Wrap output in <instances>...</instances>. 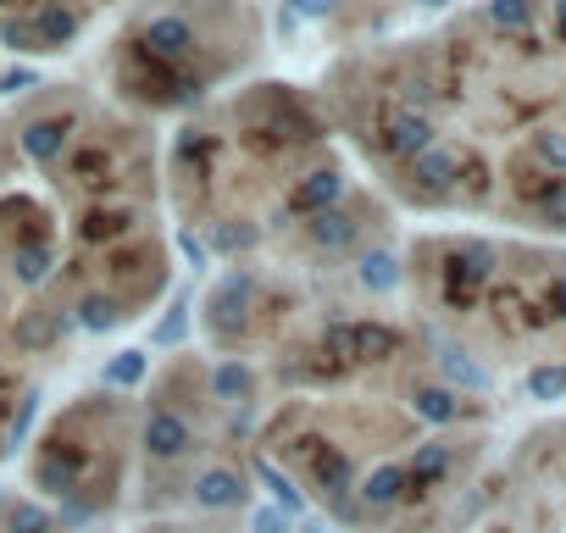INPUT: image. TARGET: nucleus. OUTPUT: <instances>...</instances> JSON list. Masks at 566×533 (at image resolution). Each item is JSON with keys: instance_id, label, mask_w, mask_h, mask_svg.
Segmentation results:
<instances>
[{"instance_id": "f257e3e1", "label": "nucleus", "mask_w": 566, "mask_h": 533, "mask_svg": "<svg viewBox=\"0 0 566 533\" xmlns=\"http://www.w3.org/2000/svg\"><path fill=\"white\" fill-rule=\"evenodd\" d=\"M250 295H255V284L244 279V273H228L217 290H211V323H244V312H250Z\"/></svg>"}, {"instance_id": "f03ea898", "label": "nucleus", "mask_w": 566, "mask_h": 533, "mask_svg": "<svg viewBox=\"0 0 566 533\" xmlns=\"http://www.w3.org/2000/svg\"><path fill=\"white\" fill-rule=\"evenodd\" d=\"M145 445H150V456H178V450H189V428H184V417L156 411V417L145 422Z\"/></svg>"}, {"instance_id": "7ed1b4c3", "label": "nucleus", "mask_w": 566, "mask_h": 533, "mask_svg": "<svg viewBox=\"0 0 566 533\" xmlns=\"http://www.w3.org/2000/svg\"><path fill=\"white\" fill-rule=\"evenodd\" d=\"M306 233H312L317 244H334V250H339V244L356 239V222H350L345 211H317V217L306 222Z\"/></svg>"}, {"instance_id": "20e7f679", "label": "nucleus", "mask_w": 566, "mask_h": 533, "mask_svg": "<svg viewBox=\"0 0 566 533\" xmlns=\"http://www.w3.org/2000/svg\"><path fill=\"white\" fill-rule=\"evenodd\" d=\"M400 489H406V467H378L361 489V505H395Z\"/></svg>"}, {"instance_id": "39448f33", "label": "nucleus", "mask_w": 566, "mask_h": 533, "mask_svg": "<svg viewBox=\"0 0 566 533\" xmlns=\"http://www.w3.org/2000/svg\"><path fill=\"white\" fill-rule=\"evenodd\" d=\"M34 483H40L45 494H73L78 472H73V461H62V456H40V467H34Z\"/></svg>"}, {"instance_id": "423d86ee", "label": "nucleus", "mask_w": 566, "mask_h": 533, "mask_svg": "<svg viewBox=\"0 0 566 533\" xmlns=\"http://www.w3.org/2000/svg\"><path fill=\"white\" fill-rule=\"evenodd\" d=\"M195 494H200V505H239L244 500V483L233 472H206Z\"/></svg>"}, {"instance_id": "0eeeda50", "label": "nucleus", "mask_w": 566, "mask_h": 533, "mask_svg": "<svg viewBox=\"0 0 566 533\" xmlns=\"http://www.w3.org/2000/svg\"><path fill=\"white\" fill-rule=\"evenodd\" d=\"M255 472H261V483L272 489V500H277V511H301V505H306V494H301V489H295L290 478H283V472H277L272 461H261V456H255Z\"/></svg>"}, {"instance_id": "6e6552de", "label": "nucleus", "mask_w": 566, "mask_h": 533, "mask_svg": "<svg viewBox=\"0 0 566 533\" xmlns=\"http://www.w3.org/2000/svg\"><path fill=\"white\" fill-rule=\"evenodd\" d=\"M117 317H123V312H117V301H112V295H84V301H78V323H84L90 334L117 328Z\"/></svg>"}, {"instance_id": "1a4fd4ad", "label": "nucleus", "mask_w": 566, "mask_h": 533, "mask_svg": "<svg viewBox=\"0 0 566 533\" xmlns=\"http://www.w3.org/2000/svg\"><path fill=\"white\" fill-rule=\"evenodd\" d=\"M350 351H361V356H389L395 351V334L389 328H378V323H361V328H350V334H339Z\"/></svg>"}, {"instance_id": "9d476101", "label": "nucleus", "mask_w": 566, "mask_h": 533, "mask_svg": "<svg viewBox=\"0 0 566 533\" xmlns=\"http://www.w3.org/2000/svg\"><path fill=\"white\" fill-rule=\"evenodd\" d=\"M439 362H444V373H450L455 384H467V389H483V384H489V378H483V367H478L467 351H455V345H444V351H439Z\"/></svg>"}, {"instance_id": "9b49d317", "label": "nucleus", "mask_w": 566, "mask_h": 533, "mask_svg": "<svg viewBox=\"0 0 566 533\" xmlns=\"http://www.w3.org/2000/svg\"><path fill=\"white\" fill-rule=\"evenodd\" d=\"M395 255L389 250H373V255H361V284L367 290H395Z\"/></svg>"}, {"instance_id": "f8f14e48", "label": "nucleus", "mask_w": 566, "mask_h": 533, "mask_svg": "<svg viewBox=\"0 0 566 533\" xmlns=\"http://www.w3.org/2000/svg\"><path fill=\"white\" fill-rule=\"evenodd\" d=\"M317 483H323L328 494H339V489L350 483V456H345V450H323V456H317Z\"/></svg>"}, {"instance_id": "ddd939ff", "label": "nucleus", "mask_w": 566, "mask_h": 533, "mask_svg": "<svg viewBox=\"0 0 566 533\" xmlns=\"http://www.w3.org/2000/svg\"><path fill=\"white\" fill-rule=\"evenodd\" d=\"M455 395L450 389H422L417 395V417H428V422H455Z\"/></svg>"}, {"instance_id": "4468645a", "label": "nucleus", "mask_w": 566, "mask_h": 533, "mask_svg": "<svg viewBox=\"0 0 566 533\" xmlns=\"http://www.w3.org/2000/svg\"><path fill=\"white\" fill-rule=\"evenodd\" d=\"M527 395L533 400H560L566 395V367H533L527 373Z\"/></svg>"}, {"instance_id": "2eb2a0df", "label": "nucleus", "mask_w": 566, "mask_h": 533, "mask_svg": "<svg viewBox=\"0 0 566 533\" xmlns=\"http://www.w3.org/2000/svg\"><path fill=\"white\" fill-rule=\"evenodd\" d=\"M211 389H217L222 400H239V395L250 389V373H244L239 362H228V367H217V373H211Z\"/></svg>"}, {"instance_id": "dca6fc26", "label": "nucleus", "mask_w": 566, "mask_h": 533, "mask_svg": "<svg viewBox=\"0 0 566 533\" xmlns=\"http://www.w3.org/2000/svg\"><path fill=\"white\" fill-rule=\"evenodd\" d=\"M444 467H450V450H444V445H422V450L411 456V478H422V483L439 478Z\"/></svg>"}, {"instance_id": "f3484780", "label": "nucleus", "mask_w": 566, "mask_h": 533, "mask_svg": "<svg viewBox=\"0 0 566 533\" xmlns=\"http://www.w3.org/2000/svg\"><path fill=\"white\" fill-rule=\"evenodd\" d=\"M139 373H145V356H139V351H123V356L106 367V378H112V384H134Z\"/></svg>"}, {"instance_id": "a211bd4d", "label": "nucleus", "mask_w": 566, "mask_h": 533, "mask_svg": "<svg viewBox=\"0 0 566 533\" xmlns=\"http://www.w3.org/2000/svg\"><path fill=\"white\" fill-rule=\"evenodd\" d=\"M7 522H12V533H45V527H51V516H45V511H34V505H12V516H7Z\"/></svg>"}, {"instance_id": "6ab92c4d", "label": "nucleus", "mask_w": 566, "mask_h": 533, "mask_svg": "<svg viewBox=\"0 0 566 533\" xmlns=\"http://www.w3.org/2000/svg\"><path fill=\"white\" fill-rule=\"evenodd\" d=\"M250 533H290V516H283L277 505H261V511L250 516Z\"/></svg>"}, {"instance_id": "aec40b11", "label": "nucleus", "mask_w": 566, "mask_h": 533, "mask_svg": "<svg viewBox=\"0 0 566 533\" xmlns=\"http://www.w3.org/2000/svg\"><path fill=\"white\" fill-rule=\"evenodd\" d=\"M295 7H301V0H295Z\"/></svg>"}]
</instances>
